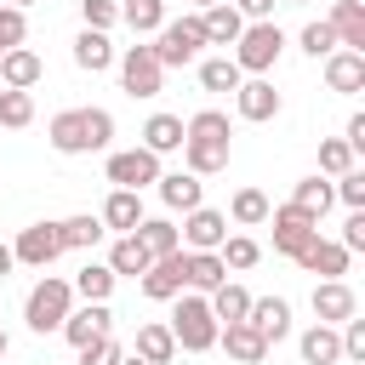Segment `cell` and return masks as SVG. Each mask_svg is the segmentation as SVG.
Masks as SVG:
<instances>
[{
    "label": "cell",
    "mask_w": 365,
    "mask_h": 365,
    "mask_svg": "<svg viewBox=\"0 0 365 365\" xmlns=\"http://www.w3.org/2000/svg\"><path fill=\"white\" fill-rule=\"evenodd\" d=\"M228 114H217V108H200L188 125H182V160H188V171L194 177H211V171H222L228 165Z\"/></svg>",
    "instance_id": "6da1fadb"
},
{
    "label": "cell",
    "mask_w": 365,
    "mask_h": 365,
    "mask_svg": "<svg viewBox=\"0 0 365 365\" xmlns=\"http://www.w3.org/2000/svg\"><path fill=\"white\" fill-rule=\"evenodd\" d=\"M46 137H51L57 154H91V148H108L114 114H108V108H63V114L46 125Z\"/></svg>",
    "instance_id": "7a4b0ae2"
},
{
    "label": "cell",
    "mask_w": 365,
    "mask_h": 365,
    "mask_svg": "<svg viewBox=\"0 0 365 365\" xmlns=\"http://www.w3.org/2000/svg\"><path fill=\"white\" fill-rule=\"evenodd\" d=\"M68 308H74V285L68 279H57V274H46L34 291H29V302H23V319H29V331H63V319H68Z\"/></svg>",
    "instance_id": "3957f363"
},
{
    "label": "cell",
    "mask_w": 365,
    "mask_h": 365,
    "mask_svg": "<svg viewBox=\"0 0 365 365\" xmlns=\"http://www.w3.org/2000/svg\"><path fill=\"white\" fill-rule=\"evenodd\" d=\"M165 331H171V342H177V348L205 354V348H217V331H222V325H217V314H211V302H205V297H182Z\"/></svg>",
    "instance_id": "277c9868"
},
{
    "label": "cell",
    "mask_w": 365,
    "mask_h": 365,
    "mask_svg": "<svg viewBox=\"0 0 365 365\" xmlns=\"http://www.w3.org/2000/svg\"><path fill=\"white\" fill-rule=\"evenodd\" d=\"M279 51H285L279 23H245V34L234 40V63H240V74H257V80L279 63Z\"/></svg>",
    "instance_id": "5b68a950"
},
{
    "label": "cell",
    "mask_w": 365,
    "mask_h": 365,
    "mask_svg": "<svg viewBox=\"0 0 365 365\" xmlns=\"http://www.w3.org/2000/svg\"><path fill=\"white\" fill-rule=\"evenodd\" d=\"M200 46H205L200 17H177V23H165V29H160L154 57H160V68H182V63H194V57H200Z\"/></svg>",
    "instance_id": "8992f818"
},
{
    "label": "cell",
    "mask_w": 365,
    "mask_h": 365,
    "mask_svg": "<svg viewBox=\"0 0 365 365\" xmlns=\"http://www.w3.org/2000/svg\"><path fill=\"white\" fill-rule=\"evenodd\" d=\"M160 80H165V68H160L154 46H125V57H120V86H125L131 97H160Z\"/></svg>",
    "instance_id": "52a82bcc"
},
{
    "label": "cell",
    "mask_w": 365,
    "mask_h": 365,
    "mask_svg": "<svg viewBox=\"0 0 365 365\" xmlns=\"http://www.w3.org/2000/svg\"><path fill=\"white\" fill-rule=\"evenodd\" d=\"M165 171H160V154H148V148H125V154H108V182L114 188H131V194H143L148 182H160Z\"/></svg>",
    "instance_id": "ba28073f"
},
{
    "label": "cell",
    "mask_w": 365,
    "mask_h": 365,
    "mask_svg": "<svg viewBox=\"0 0 365 365\" xmlns=\"http://www.w3.org/2000/svg\"><path fill=\"white\" fill-rule=\"evenodd\" d=\"M11 257H17V262H29V268H51V262L63 257L57 222H34V228H23V234H17V245H11Z\"/></svg>",
    "instance_id": "9c48e42d"
},
{
    "label": "cell",
    "mask_w": 365,
    "mask_h": 365,
    "mask_svg": "<svg viewBox=\"0 0 365 365\" xmlns=\"http://www.w3.org/2000/svg\"><path fill=\"white\" fill-rule=\"evenodd\" d=\"M245 325H251L262 342H279V336H291V302H285V297H251Z\"/></svg>",
    "instance_id": "30bf717a"
},
{
    "label": "cell",
    "mask_w": 365,
    "mask_h": 365,
    "mask_svg": "<svg viewBox=\"0 0 365 365\" xmlns=\"http://www.w3.org/2000/svg\"><path fill=\"white\" fill-rule=\"evenodd\" d=\"M177 240H188V251H217V245L228 240V217H222V211H211V205H194Z\"/></svg>",
    "instance_id": "8fae6325"
},
{
    "label": "cell",
    "mask_w": 365,
    "mask_h": 365,
    "mask_svg": "<svg viewBox=\"0 0 365 365\" xmlns=\"http://www.w3.org/2000/svg\"><path fill=\"white\" fill-rule=\"evenodd\" d=\"M268 217H274V251H285V257H297V251L319 234V222L302 217L297 205H279V211H268Z\"/></svg>",
    "instance_id": "7c38bea8"
},
{
    "label": "cell",
    "mask_w": 365,
    "mask_h": 365,
    "mask_svg": "<svg viewBox=\"0 0 365 365\" xmlns=\"http://www.w3.org/2000/svg\"><path fill=\"white\" fill-rule=\"evenodd\" d=\"M108 325H114L108 302H86V308H68V319H63V336H68L74 348H91L97 336H108Z\"/></svg>",
    "instance_id": "4fadbf2b"
},
{
    "label": "cell",
    "mask_w": 365,
    "mask_h": 365,
    "mask_svg": "<svg viewBox=\"0 0 365 365\" xmlns=\"http://www.w3.org/2000/svg\"><path fill=\"white\" fill-rule=\"evenodd\" d=\"M314 314H319V325H342V319L359 314V302H354V291L342 279H319L314 285Z\"/></svg>",
    "instance_id": "5bb4252c"
},
{
    "label": "cell",
    "mask_w": 365,
    "mask_h": 365,
    "mask_svg": "<svg viewBox=\"0 0 365 365\" xmlns=\"http://www.w3.org/2000/svg\"><path fill=\"white\" fill-rule=\"evenodd\" d=\"M325 23L336 29V46H342V51H359V57H365V6H359V0H336Z\"/></svg>",
    "instance_id": "9a60e30c"
},
{
    "label": "cell",
    "mask_w": 365,
    "mask_h": 365,
    "mask_svg": "<svg viewBox=\"0 0 365 365\" xmlns=\"http://www.w3.org/2000/svg\"><path fill=\"white\" fill-rule=\"evenodd\" d=\"M143 297H154V302L182 297V251H171V257L148 262V274H143Z\"/></svg>",
    "instance_id": "2e32d148"
},
{
    "label": "cell",
    "mask_w": 365,
    "mask_h": 365,
    "mask_svg": "<svg viewBox=\"0 0 365 365\" xmlns=\"http://www.w3.org/2000/svg\"><path fill=\"white\" fill-rule=\"evenodd\" d=\"M40 74H46V63H40L29 46H17V51L0 57V86H6V91H29V86H40Z\"/></svg>",
    "instance_id": "e0dca14e"
},
{
    "label": "cell",
    "mask_w": 365,
    "mask_h": 365,
    "mask_svg": "<svg viewBox=\"0 0 365 365\" xmlns=\"http://www.w3.org/2000/svg\"><path fill=\"white\" fill-rule=\"evenodd\" d=\"M234 103H240V120H274L279 114V91L268 80H240Z\"/></svg>",
    "instance_id": "ac0fdd59"
},
{
    "label": "cell",
    "mask_w": 365,
    "mask_h": 365,
    "mask_svg": "<svg viewBox=\"0 0 365 365\" xmlns=\"http://www.w3.org/2000/svg\"><path fill=\"white\" fill-rule=\"evenodd\" d=\"M297 262H302L308 274H325V279L348 274V251H342V245H331V240H319V234H314V240L297 251Z\"/></svg>",
    "instance_id": "d6986e66"
},
{
    "label": "cell",
    "mask_w": 365,
    "mask_h": 365,
    "mask_svg": "<svg viewBox=\"0 0 365 365\" xmlns=\"http://www.w3.org/2000/svg\"><path fill=\"white\" fill-rule=\"evenodd\" d=\"M217 342H222V348H228V359H240V365H262V359H268V342H262L245 319H240V325H222V331H217Z\"/></svg>",
    "instance_id": "ffe728a7"
},
{
    "label": "cell",
    "mask_w": 365,
    "mask_h": 365,
    "mask_svg": "<svg viewBox=\"0 0 365 365\" xmlns=\"http://www.w3.org/2000/svg\"><path fill=\"white\" fill-rule=\"evenodd\" d=\"M200 29H205V46H234L240 34H245V17L222 0V6H211V11H200Z\"/></svg>",
    "instance_id": "44dd1931"
},
{
    "label": "cell",
    "mask_w": 365,
    "mask_h": 365,
    "mask_svg": "<svg viewBox=\"0 0 365 365\" xmlns=\"http://www.w3.org/2000/svg\"><path fill=\"white\" fill-rule=\"evenodd\" d=\"M325 86L342 91V97L359 91V86H365V57H359V51H331V57H325Z\"/></svg>",
    "instance_id": "7402d4cb"
},
{
    "label": "cell",
    "mask_w": 365,
    "mask_h": 365,
    "mask_svg": "<svg viewBox=\"0 0 365 365\" xmlns=\"http://www.w3.org/2000/svg\"><path fill=\"white\" fill-rule=\"evenodd\" d=\"M137 222H143V194H131V188H114V194L103 200V228L137 234Z\"/></svg>",
    "instance_id": "603a6c76"
},
{
    "label": "cell",
    "mask_w": 365,
    "mask_h": 365,
    "mask_svg": "<svg viewBox=\"0 0 365 365\" xmlns=\"http://www.w3.org/2000/svg\"><path fill=\"white\" fill-rule=\"evenodd\" d=\"M222 279H228V268H222L217 251H188V257H182V285H194V291H217Z\"/></svg>",
    "instance_id": "cb8c5ba5"
},
{
    "label": "cell",
    "mask_w": 365,
    "mask_h": 365,
    "mask_svg": "<svg viewBox=\"0 0 365 365\" xmlns=\"http://www.w3.org/2000/svg\"><path fill=\"white\" fill-rule=\"evenodd\" d=\"M297 348H302L308 365H342V336H336V325H308Z\"/></svg>",
    "instance_id": "d4e9b609"
},
{
    "label": "cell",
    "mask_w": 365,
    "mask_h": 365,
    "mask_svg": "<svg viewBox=\"0 0 365 365\" xmlns=\"http://www.w3.org/2000/svg\"><path fill=\"white\" fill-rule=\"evenodd\" d=\"M160 200H165L171 211H194V205L205 200V182H200L194 171H171V177H160Z\"/></svg>",
    "instance_id": "484cf974"
},
{
    "label": "cell",
    "mask_w": 365,
    "mask_h": 365,
    "mask_svg": "<svg viewBox=\"0 0 365 365\" xmlns=\"http://www.w3.org/2000/svg\"><path fill=\"white\" fill-rule=\"evenodd\" d=\"M205 302H211L217 325H240V319H245V308H251V291H245V285H234V279H222Z\"/></svg>",
    "instance_id": "4316f807"
},
{
    "label": "cell",
    "mask_w": 365,
    "mask_h": 365,
    "mask_svg": "<svg viewBox=\"0 0 365 365\" xmlns=\"http://www.w3.org/2000/svg\"><path fill=\"white\" fill-rule=\"evenodd\" d=\"M74 63H80L86 74H103V68L114 63V46H108V34H97V29H80V40H74Z\"/></svg>",
    "instance_id": "83f0119b"
},
{
    "label": "cell",
    "mask_w": 365,
    "mask_h": 365,
    "mask_svg": "<svg viewBox=\"0 0 365 365\" xmlns=\"http://www.w3.org/2000/svg\"><path fill=\"white\" fill-rule=\"evenodd\" d=\"M148 262H154V257L143 251L137 234H120L114 251H108V274H114V279H120V274H148Z\"/></svg>",
    "instance_id": "f1b7e54d"
},
{
    "label": "cell",
    "mask_w": 365,
    "mask_h": 365,
    "mask_svg": "<svg viewBox=\"0 0 365 365\" xmlns=\"http://www.w3.org/2000/svg\"><path fill=\"white\" fill-rule=\"evenodd\" d=\"M143 148H148V154H171V148H182V120H177V114H154V120L143 125Z\"/></svg>",
    "instance_id": "f546056e"
},
{
    "label": "cell",
    "mask_w": 365,
    "mask_h": 365,
    "mask_svg": "<svg viewBox=\"0 0 365 365\" xmlns=\"http://www.w3.org/2000/svg\"><path fill=\"white\" fill-rule=\"evenodd\" d=\"M103 234H108V228H103V217H68V222H57L63 251H91Z\"/></svg>",
    "instance_id": "4dcf8cb0"
},
{
    "label": "cell",
    "mask_w": 365,
    "mask_h": 365,
    "mask_svg": "<svg viewBox=\"0 0 365 365\" xmlns=\"http://www.w3.org/2000/svg\"><path fill=\"white\" fill-rule=\"evenodd\" d=\"M331 200H336V194H331V182H319V177H302V182H297V194H291V205H297L302 217H314V222L331 211Z\"/></svg>",
    "instance_id": "1f68e13d"
},
{
    "label": "cell",
    "mask_w": 365,
    "mask_h": 365,
    "mask_svg": "<svg viewBox=\"0 0 365 365\" xmlns=\"http://www.w3.org/2000/svg\"><path fill=\"white\" fill-rule=\"evenodd\" d=\"M137 240H143V251H148L154 262L177 251V228H171L165 217H143V222H137Z\"/></svg>",
    "instance_id": "d6a6232c"
},
{
    "label": "cell",
    "mask_w": 365,
    "mask_h": 365,
    "mask_svg": "<svg viewBox=\"0 0 365 365\" xmlns=\"http://www.w3.org/2000/svg\"><path fill=\"white\" fill-rule=\"evenodd\" d=\"M74 297H86V302H108V291H114V274H108V262H86L74 279Z\"/></svg>",
    "instance_id": "836d02e7"
},
{
    "label": "cell",
    "mask_w": 365,
    "mask_h": 365,
    "mask_svg": "<svg viewBox=\"0 0 365 365\" xmlns=\"http://www.w3.org/2000/svg\"><path fill=\"white\" fill-rule=\"evenodd\" d=\"M137 359H148V365H171V359H177L171 331H165V325H143V331H137Z\"/></svg>",
    "instance_id": "e575fe53"
},
{
    "label": "cell",
    "mask_w": 365,
    "mask_h": 365,
    "mask_svg": "<svg viewBox=\"0 0 365 365\" xmlns=\"http://www.w3.org/2000/svg\"><path fill=\"white\" fill-rule=\"evenodd\" d=\"M240 80H245V74H240L234 57H205V63H200V86H205V91H240Z\"/></svg>",
    "instance_id": "d590c367"
},
{
    "label": "cell",
    "mask_w": 365,
    "mask_h": 365,
    "mask_svg": "<svg viewBox=\"0 0 365 365\" xmlns=\"http://www.w3.org/2000/svg\"><path fill=\"white\" fill-rule=\"evenodd\" d=\"M120 17H125L137 34H160V29H165V6H160V0H125Z\"/></svg>",
    "instance_id": "8d00e7d4"
},
{
    "label": "cell",
    "mask_w": 365,
    "mask_h": 365,
    "mask_svg": "<svg viewBox=\"0 0 365 365\" xmlns=\"http://www.w3.org/2000/svg\"><path fill=\"white\" fill-rule=\"evenodd\" d=\"M217 257H222V268H257L262 245H257L251 234H234V240H222V245H217Z\"/></svg>",
    "instance_id": "74e56055"
},
{
    "label": "cell",
    "mask_w": 365,
    "mask_h": 365,
    "mask_svg": "<svg viewBox=\"0 0 365 365\" xmlns=\"http://www.w3.org/2000/svg\"><path fill=\"white\" fill-rule=\"evenodd\" d=\"M29 120H34V97H29V91H6V86H0V125L23 131Z\"/></svg>",
    "instance_id": "f35d334b"
},
{
    "label": "cell",
    "mask_w": 365,
    "mask_h": 365,
    "mask_svg": "<svg viewBox=\"0 0 365 365\" xmlns=\"http://www.w3.org/2000/svg\"><path fill=\"white\" fill-rule=\"evenodd\" d=\"M228 211H234V222H268V194L262 188H240Z\"/></svg>",
    "instance_id": "ab89813d"
},
{
    "label": "cell",
    "mask_w": 365,
    "mask_h": 365,
    "mask_svg": "<svg viewBox=\"0 0 365 365\" xmlns=\"http://www.w3.org/2000/svg\"><path fill=\"white\" fill-rule=\"evenodd\" d=\"M319 171H331V177L354 171V148H348L342 137H325V143H319Z\"/></svg>",
    "instance_id": "60d3db41"
},
{
    "label": "cell",
    "mask_w": 365,
    "mask_h": 365,
    "mask_svg": "<svg viewBox=\"0 0 365 365\" xmlns=\"http://www.w3.org/2000/svg\"><path fill=\"white\" fill-rule=\"evenodd\" d=\"M23 34H29V17H23L17 6H0V57H6V51H17V46H23Z\"/></svg>",
    "instance_id": "b9f144b4"
},
{
    "label": "cell",
    "mask_w": 365,
    "mask_h": 365,
    "mask_svg": "<svg viewBox=\"0 0 365 365\" xmlns=\"http://www.w3.org/2000/svg\"><path fill=\"white\" fill-rule=\"evenodd\" d=\"M302 51H308V57L342 51V46H336V29H331V23H308V29H302Z\"/></svg>",
    "instance_id": "7bdbcfd3"
},
{
    "label": "cell",
    "mask_w": 365,
    "mask_h": 365,
    "mask_svg": "<svg viewBox=\"0 0 365 365\" xmlns=\"http://www.w3.org/2000/svg\"><path fill=\"white\" fill-rule=\"evenodd\" d=\"M331 194H336V200H342L348 211H365V171H342Z\"/></svg>",
    "instance_id": "ee69618b"
},
{
    "label": "cell",
    "mask_w": 365,
    "mask_h": 365,
    "mask_svg": "<svg viewBox=\"0 0 365 365\" xmlns=\"http://www.w3.org/2000/svg\"><path fill=\"white\" fill-rule=\"evenodd\" d=\"M80 11H86V29H97V34H108L120 23V6L114 0H80Z\"/></svg>",
    "instance_id": "f6af8a7d"
},
{
    "label": "cell",
    "mask_w": 365,
    "mask_h": 365,
    "mask_svg": "<svg viewBox=\"0 0 365 365\" xmlns=\"http://www.w3.org/2000/svg\"><path fill=\"white\" fill-rule=\"evenodd\" d=\"M120 359H125V348L114 342V331H108V336H97L91 348H80V365H120Z\"/></svg>",
    "instance_id": "bcb514c9"
},
{
    "label": "cell",
    "mask_w": 365,
    "mask_h": 365,
    "mask_svg": "<svg viewBox=\"0 0 365 365\" xmlns=\"http://www.w3.org/2000/svg\"><path fill=\"white\" fill-rule=\"evenodd\" d=\"M336 336H342V359H348V365H359V359H365V319H342V331H336Z\"/></svg>",
    "instance_id": "7dc6e473"
},
{
    "label": "cell",
    "mask_w": 365,
    "mask_h": 365,
    "mask_svg": "<svg viewBox=\"0 0 365 365\" xmlns=\"http://www.w3.org/2000/svg\"><path fill=\"white\" fill-rule=\"evenodd\" d=\"M342 251H365V211L348 217V228H342Z\"/></svg>",
    "instance_id": "c3c4849f"
},
{
    "label": "cell",
    "mask_w": 365,
    "mask_h": 365,
    "mask_svg": "<svg viewBox=\"0 0 365 365\" xmlns=\"http://www.w3.org/2000/svg\"><path fill=\"white\" fill-rule=\"evenodd\" d=\"M240 17H257V23H274V0H234Z\"/></svg>",
    "instance_id": "681fc988"
},
{
    "label": "cell",
    "mask_w": 365,
    "mask_h": 365,
    "mask_svg": "<svg viewBox=\"0 0 365 365\" xmlns=\"http://www.w3.org/2000/svg\"><path fill=\"white\" fill-rule=\"evenodd\" d=\"M342 143H348V148H354V154H359V148H365V114H354V120H348V137H342Z\"/></svg>",
    "instance_id": "f907efd6"
},
{
    "label": "cell",
    "mask_w": 365,
    "mask_h": 365,
    "mask_svg": "<svg viewBox=\"0 0 365 365\" xmlns=\"http://www.w3.org/2000/svg\"><path fill=\"white\" fill-rule=\"evenodd\" d=\"M11 268H17V257H11V245H0V279H6Z\"/></svg>",
    "instance_id": "816d5d0a"
},
{
    "label": "cell",
    "mask_w": 365,
    "mask_h": 365,
    "mask_svg": "<svg viewBox=\"0 0 365 365\" xmlns=\"http://www.w3.org/2000/svg\"><path fill=\"white\" fill-rule=\"evenodd\" d=\"M194 6H200V11H211V6H222V0H194Z\"/></svg>",
    "instance_id": "f5cc1de1"
},
{
    "label": "cell",
    "mask_w": 365,
    "mask_h": 365,
    "mask_svg": "<svg viewBox=\"0 0 365 365\" xmlns=\"http://www.w3.org/2000/svg\"><path fill=\"white\" fill-rule=\"evenodd\" d=\"M120 365H148V359H137V354H125V359H120Z\"/></svg>",
    "instance_id": "db71d44e"
},
{
    "label": "cell",
    "mask_w": 365,
    "mask_h": 365,
    "mask_svg": "<svg viewBox=\"0 0 365 365\" xmlns=\"http://www.w3.org/2000/svg\"><path fill=\"white\" fill-rule=\"evenodd\" d=\"M6 6H17V11H23V6H34V0H6Z\"/></svg>",
    "instance_id": "11a10c76"
},
{
    "label": "cell",
    "mask_w": 365,
    "mask_h": 365,
    "mask_svg": "<svg viewBox=\"0 0 365 365\" xmlns=\"http://www.w3.org/2000/svg\"><path fill=\"white\" fill-rule=\"evenodd\" d=\"M0 359H6V331H0Z\"/></svg>",
    "instance_id": "9f6ffc18"
},
{
    "label": "cell",
    "mask_w": 365,
    "mask_h": 365,
    "mask_svg": "<svg viewBox=\"0 0 365 365\" xmlns=\"http://www.w3.org/2000/svg\"><path fill=\"white\" fill-rule=\"evenodd\" d=\"M291 6H308V0H291Z\"/></svg>",
    "instance_id": "6f0895ef"
},
{
    "label": "cell",
    "mask_w": 365,
    "mask_h": 365,
    "mask_svg": "<svg viewBox=\"0 0 365 365\" xmlns=\"http://www.w3.org/2000/svg\"><path fill=\"white\" fill-rule=\"evenodd\" d=\"M359 6H365V0H359Z\"/></svg>",
    "instance_id": "680465c9"
}]
</instances>
